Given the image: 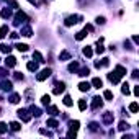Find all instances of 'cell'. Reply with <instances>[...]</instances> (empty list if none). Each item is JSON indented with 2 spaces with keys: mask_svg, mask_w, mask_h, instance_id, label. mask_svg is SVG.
<instances>
[{
  "mask_svg": "<svg viewBox=\"0 0 139 139\" xmlns=\"http://www.w3.org/2000/svg\"><path fill=\"white\" fill-rule=\"evenodd\" d=\"M10 101H11V103H18V101H20V95H18V93H13V95L10 96Z\"/></svg>",
  "mask_w": 139,
  "mask_h": 139,
  "instance_id": "obj_24",
  "label": "cell"
},
{
  "mask_svg": "<svg viewBox=\"0 0 139 139\" xmlns=\"http://www.w3.org/2000/svg\"><path fill=\"white\" fill-rule=\"evenodd\" d=\"M137 108H139V106H137V103L134 101V103H131V105H129V111H131V113H136V111H137Z\"/></svg>",
  "mask_w": 139,
  "mask_h": 139,
  "instance_id": "obj_36",
  "label": "cell"
},
{
  "mask_svg": "<svg viewBox=\"0 0 139 139\" xmlns=\"http://www.w3.org/2000/svg\"><path fill=\"white\" fill-rule=\"evenodd\" d=\"M103 121L105 123H111L113 121V113H105L103 114Z\"/></svg>",
  "mask_w": 139,
  "mask_h": 139,
  "instance_id": "obj_18",
  "label": "cell"
},
{
  "mask_svg": "<svg viewBox=\"0 0 139 139\" xmlns=\"http://www.w3.org/2000/svg\"><path fill=\"white\" fill-rule=\"evenodd\" d=\"M96 52H98V54H103L105 52V47L101 46V41H98V44H96Z\"/></svg>",
  "mask_w": 139,
  "mask_h": 139,
  "instance_id": "obj_32",
  "label": "cell"
},
{
  "mask_svg": "<svg viewBox=\"0 0 139 139\" xmlns=\"http://www.w3.org/2000/svg\"><path fill=\"white\" fill-rule=\"evenodd\" d=\"M15 78H16V80H21V78H23V75L20 74V72H15Z\"/></svg>",
  "mask_w": 139,
  "mask_h": 139,
  "instance_id": "obj_43",
  "label": "cell"
},
{
  "mask_svg": "<svg viewBox=\"0 0 139 139\" xmlns=\"http://www.w3.org/2000/svg\"><path fill=\"white\" fill-rule=\"evenodd\" d=\"M101 105H103L101 98H100V96H95V98H93V101H92V108H93V110H96V108H100Z\"/></svg>",
  "mask_w": 139,
  "mask_h": 139,
  "instance_id": "obj_8",
  "label": "cell"
},
{
  "mask_svg": "<svg viewBox=\"0 0 139 139\" xmlns=\"http://www.w3.org/2000/svg\"><path fill=\"white\" fill-rule=\"evenodd\" d=\"M33 59H36L38 62H44V61H43V56H41V52H38V51L33 52Z\"/></svg>",
  "mask_w": 139,
  "mask_h": 139,
  "instance_id": "obj_20",
  "label": "cell"
},
{
  "mask_svg": "<svg viewBox=\"0 0 139 139\" xmlns=\"http://www.w3.org/2000/svg\"><path fill=\"white\" fill-rule=\"evenodd\" d=\"M16 49L20 51V52H26L28 51V46L26 44H16Z\"/></svg>",
  "mask_w": 139,
  "mask_h": 139,
  "instance_id": "obj_27",
  "label": "cell"
},
{
  "mask_svg": "<svg viewBox=\"0 0 139 139\" xmlns=\"http://www.w3.org/2000/svg\"><path fill=\"white\" fill-rule=\"evenodd\" d=\"M88 72H90V70H88V69L85 67V69H82L80 72H78V75H82V77H85V75H88Z\"/></svg>",
  "mask_w": 139,
  "mask_h": 139,
  "instance_id": "obj_39",
  "label": "cell"
},
{
  "mask_svg": "<svg viewBox=\"0 0 139 139\" xmlns=\"http://www.w3.org/2000/svg\"><path fill=\"white\" fill-rule=\"evenodd\" d=\"M64 90H65V83H64V82H61V83H56V87H54L52 93H54V95H59V93H62Z\"/></svg>",
  "mask_w": 139,
  "mask_h": 139,
  "instance_id": "obj_6",
  "label": "cell"
},
{
  "mask_svg": "<svg viewBox=\"0 0 139 139\" xmlns=\"http://www.w3.org/2000/svg\"><path fill=\"white\" fill-rule=\"evenodd\" d=\"M10 38H11V39H16V38H18V33H11Z\"/></svg>",
  "mask_w": 139,
  "mask_h": 139,
  "instance_id": "obj_44",
  "label": "cell"
},
{
  "mask_svg": "<svg viewBox=\"0 0 139 139\" xmlns=\"http://www.w3.org/2000/svg\"><path fill=\"white\" fill-rule=\"evenodd\" d=\"M2 16H3V18H10V16H11L10 8H3V10H2Z\"/></svg>",
  "mask_w": 139,
  "mask_h": 139,
  "instance_id": "obj_25",
  "label": "cell"
},
{
  "mask_svg": "<svg viewBox=\"0 0 139 139\" xmlns=\"http://www.w3.org/2000/svg\"><path fill=\"white\" fill-rule=\"evenodd\" d=\"M47 126H51V128H57L59 123L56 121V119H47Z\"/></svg>",
  "mask_w": 139,
  "mask_h": 139,
  "instance_id": "obj_30",
  "label": "cell"
},
{
  "mask_svg": "<svg viewBox=\"0 0 139 139\" xmlns=\"http://www.w3.org/2000/svg\"><path fill=\"white\" fill-rule=\"evenodd\" d=\"M16 113H18V116H20L25 123H28L29 119H31V114H28V111H26V110H18Z\"/></svg>",
  "mask_w": 139,
  "mask_h": 139,
  "instance_id": "obj_5",
  "label": "cell"
},
{
  "mask_svg": "<svg viewBox=\"0 0 139 139\" xmlns=\"http://www.w3.org/2000/svg\"><path fill=\"white\" fill-rule=\"evenodd\" d=\"M8 74V70H5V69H0V78H3L5 75Z\"/></svg>",
  "mask_w": 139,
  "mask_h": 139,
  "instance_id": "obj_41",
  "label": "cell"
},
{
  "mask_svg": "<svg viewBox=\"0 0 139 139\" xmlns=\"http://www.w3.org/2000/svg\"><path fill=\"white\" fill-rule=\"evenodd\" d=\"M5 131H7V124H5V123H0V134H3Z\"/></svg>",
  "mask_w": 139,
  "mask_h": 139,
  "instance_id": "obj_40",
  "label": "cell"
},
{
  "mask_svg": "<svg viewBox=\"0 0 139 139\" xmlns=\"http://www.w3.org/2000/svg\"><path fill=\"white\" fill-rule=\"evenodd\" d=\"M78 124H80L78 121H70V123H69V126H70V131L67 132L69 137H75V132H77V129H78Z\"/></svg>",
  "mask_w": 139,
  "mask_h": 139,
  "instance_id": "obj_3",
  "label": "cell"
},
{
  "mask_svg": "<svg viewBox=\"0 0 139 139\" xmlns=\"http://www.w3.org/2000/svg\"><path fill=\"white\" fill-rule=\"evenodd\" d=\"M52 74V70L51 69H44V70H41L38 75H36V78H38V82H43V80H46L47 77H49Z\"/></svg>",
  "mask_w": 139,
  "mask_h": 139,
  "instance_id": "obj_2",
  "label": "cell"
},
{
  "mask_svg": "<svg viewBox=\"0 0 139 139\" xmlns=\"http://www.w3.org/2000/svg\"><path fill=\"white\" fill-rule=\"evenodd\" d=\"M78 90H80V92H88V90H90V83L88 82H80V83H78Z\"/></svg>",
  "mask_w": 139,
  "mask_h": 139,
  "instance_id": "obj_10",
  "label": "cell"
},
{
  "mask_svg": "<svg viewBox=\"0 0 139 139\" xmlns=\"http://www.w3.org/2000/svg\"><path fill=\"white\" fill-rule=\"evenodd\" d=\"M31 114H33V116H39L41 110H39V108H36V106H31Z\"/></svg>",
  "mask_w": 139,
  "mask_h": 139,
  "instance_id": "obj_29",
  "label": "cell"
},
{
  "mask_svg": "<svg viewBox=\"0 0 139 139\" xmlns=\"http://www.w3.org/2000/svg\"><path fill=\"white\" fill-rule=\"evenodd\" d=\"M5 64H7V67H15L16 65V59L13 56H7V59H5Z\"/></svg>",
  "mask_w": 139,
  "mask_h": 139,
  "instance_id": "obj_7",
  "label": "cell"
},
{
  "mask_svg": "<svg viewBox=\"0 0 139 139\" xmlns=\"http://www.w3.org/2000/svg\"><path fill=\"white\" fill-rule=\"evenodd\" d=\"M10 129L11 131H20L21 129V124L16 123V121H13V123H10Z\"/></svg>",
  "mask_w": 139,
  "mask_h": 139,
  "instance_id": "obj_16",
  "label": "cell"
},
{
  "mask_svg": "<svg viewBox=\"0 0 139 139\" xmlns=\"http://www.w3.org/2000/svg\"><path fill=\"white\" fill-rule=\"evenodd\" d=\"M121 92H123L124 95H129V85H128V83H123V87H121Z\"/></svg>",
  "mask_w": 139,
  "mask_h": 139,
  "instance_id": "obj_33",
  "label": "cell"
},
{
  "mask_svg": "<svg viewBox=\"0 0 139 139\" xmlns=\"http://www.w3.org/2000/svg\"><path fill=\"white\" fill-rule=\"evenodd\" d=\"M85 108H87V101H85V100H78V110L83 111Z\"/></svg>",
  "mask_w": 139,
  "mask_h": 139,
  "instance_id": "obj_23",
  "label": "cell"
},
{
  "mask_svg": "<svg viewBox=\"0 0 139 139\" xmlns=\"http://www.w3.org/2000/svg\"><path fill=\"white\" fill-rule=\"evenodd\" d=\"M78 20H82V16L72 15V16H69V18H65V23H64V25H65V26H72V25H75V23H78Z\"/></svg>",
  "mask_w": 139,
  "mask_h": 139,
  "instance_id": "obj_4",
  "label": "cell"
},
{
  "mask_svg": "<svg viewBox=\"0 0 139 139\" xmlns=\"http://www.w3.org/2000/svg\"><path fill=\"white\" fill-rule=\"evenodd\" d=\"M77 69H78V62H72V64L69 65V70H70V72H75Z\"/></svg>",
  "mask_w": 139,
  "mask_h": 139,
  "instance_id": "obj_35",
  "label": "cell"
},
{
  "mask_svg": "<svg viewBox=\"0 0 139 139\" xmlns=\"http://www.w3.org/2000/svg\"><path fill=\"white\" fill-rule=\"evenodd\" d=\"M96 23H98V25H103V23H105V18H103V16H98V18H96Z\"/></svg>",
  "mask_w": 139,
  "mask_h": 139,
  "instance_id": "obj_42",
  "label": "cell"
},
{
  "mask_svg": "<svg viewBox=\"0 0 139 139\" xmlns=\"http://www.w3.org/2000/svg\"><path fill=\"white\" fill-rule=\"evenodd\" d=\"M0 51H2V52H5V54H10L11 47H10V46H7V44H0Z\"/></svg>",
  "mask_w": 139,
  "mask_h": 139,
  "instance_id": "obj_21",
  "label": "cell"
},
{
  "mask_svg": "<svg viewBox=\"0 0 139 139\" xmlns=\"http://www.w3.org/2000/svg\"><path fill=\"white\" fill-rule=\"evenodd\" d=\"M92 85H93L95 88H100L101 85H103V82H101V78H98V77H95L93 80H92Z\"/></svg>",
  "mask_w": 139,
  "mask_h": 139,
  "instance_id": "obj_12",
  "label": "cell"
},
{
  "mask_svg": "<svg viewBox=\"0 0 139 139\" xmlns=\"http://www.w3.org/2000/svg\"><path fill=\"white\" fill-rule=\"evenodd\" d=\"M7 34H8V26L5 25V26H2V28H0V38H5Z\"/></svg>",
  "mask_w": 139,
  "mask_h": 139,
  "instance_id": "obj_19",
  "label": "cell"
},
{
  "mask_svg": "<svg viewBox=\"0 0 139 139\" xmlns=\"http://www.w3.org/2000/svg\"><path fill=\"white\" fill-rule=\"evenodd\" d=\"M41 101H43V105H49L51 103V96L49 95H44L43 98H41Z\"/></svg>",
  "mask_w": 139,
  "mask_h": 139,
  "instance_id": "obj_31",
  "label": "cell"
},
{
  "mask_svg": "<svg viewBox=\"0 0 139 139\" xmlns=\"http://www.w3.org/2000/svg\"><path fill=\"white\" fill-rule=\"evenodd\" d=\"M28 2H29V3H33V5H36V2H34V0H28Z\"/></svg>",
  "mask_w": 139,
  "mask_h": 139,
  "instance_id": "obj_46",
  "label": "cell"
},
{
  "mask_svg": "<svg viewBox=\"0 0 139 139\" xmlns=\"http://www.w3.org/2000/svg\"><path fill=\"white\" fill-rule=\"evenodd\" d=\"M25 21H28L26 13H23V11H16V15H15V25H21V23H25Z\"/></svg>",
  "mask_w": 139,
  "mask_h": 139,
  "instance_id": "obj_1",
  "label": "cell"
},
{
  "mask_svg": "<svg viewBox=\"0 0 139 139\" xmlns=\"http://www.w3.org/2000/svg\"><path fill=\"white\" fill-rule=\"evenodd\" d=\"M108 78H110L111 83H118V82H119V75L116 74V72H111V74H108Z\"/></svg>",
  "mask_w": 139,
  "mask_h": 139,
  "instance_id": "obj_9",
  "label": "cell"
},
{
  "mask_svg": "<svg viewBox=\"0 0 139 139\" xmlns=\"http://www.w3.org/2000/svg\"><path fill=\"white\" fill-rule=\"evenodd\" d=\"M21 34H23V36H31V28H29V26L23 28V29H21Z\"/></svg>",
  "mask_w": 139,
  "mask_h": 139,
  "instance_id": "obj_26",
  "label": "cell"
},
{
  "mask_svg": "<svg viewBox=\"0 0 139 139\" xmlns=\"http://www.w3.org/2000/svg\"><path fill=\"white\" fill-rule=\"evenodd\" d=\"M114 72L119 75V77H123V75H126V69L123 67V65H116V69H114Z\"/></svg>",
  "mask_w": 139,
  "mask_h": 139,
  "instance_id": "obj_11",
  "label": "cell"
},
{
  "mask_svg": "<svg viewBox=\"0 0 139 139\" xmlns=\"http://www.w3.org/2000/svg\"><path fill=\"white\" fill-rule=\"evenodd\" d=\"M85 36H87V29H82V31H78V33L75 34V39H77V41H82Z\"/></svg>",
  "mask_w": 139,
  "mask_h": 139,
  "instance_id": "obj_13",
  "label": "cell"
},
{
  "mask_svg": "<svg viewBox=\"0 0 139 139\" xmlns=\"http://www.w3.org/2000/svg\"><path fill=\"white\" fill-rule=\"evenodd\" d=\"M26 67H28V70H31V72H36V70H38V64H36V62H28V65H26Z\"/></svg>",
  "mask_w": 139,
  "mask_h": 139,
  "instance_id": "obj_17",
  "label": "cell"
},
{
  "mask_svg": "<svg viewBox=\"0 0 139 139\" xmlns=\"http://www.w3.org/2000/svg\"><path fill=\"white\" fill-rule=\"evenodd\" d=\"M134 95H139V87H134Z\"/></svg>",
  "mask_w": 139,
  "mask_h": 139,
  "instance_id": "obj_45",
  "label": "cell"
},
{
  "mask_svg": "<svg viewBox=\"0 0 139 139\" xmlns=\"http://www.w3.org/2000/svg\"><path fill=\"white\" fill-rule=\"evenodd\" d=\"M103 96H105L106 100H113V93L110 92V90H105V92H103Z\"/></svg>",
  "mask_w": 139,
  "mask_h": 139,
  "instance_id": "obj_34",
  "label": "cell"
},
{
  "mask_svg": "<svg viewBox=\"0 0 139 139\" xmlns=\"http://www.w3.org/2000/svg\"><path fill=\"white\" fill-rule=\"evenodd\" d=\"M128 128H129V124H128V123H124V121H121V123H119V129H121V131L128 129Z\"/></svg>",
  "mask_w": 139,
  "mask_h": 139,
  "instance_id": "obj_38",
  "label": "cell"
},
{
  "mask_svg": "<svg viewBox=\"0 0 139 139\" xmlns=\"http://www.w3.org/2000/svg\"><path fill=\"white\" fill-rule=\"evenodd\" d=\"M2 90H5V92H7V90H11V82L10 80H3L2 82Z\"/></svg>",
  "mask_w": 139,
  "mask_h": 139,
  "instance_id": "obj_15",
  "label": "cell"
},
{
  "mask_svg": "<svg viewBox=\"0 0 139 139\" xmlns=\"http://www.w3.org/2000/svg\"><path fill=\"white\" fill-rule=\"evenodd\" d=\"M83 56H87V57H92L93 56V51H92V47H90V46L83 47Z\"/></svg>",
  "mask_w": 139,
  "mask_h": 139,
  "instance_id": "obj_14",
  "label": "cell"
},
{
  "mask_svg": "<svg viewBox=\"0 0 139 139\" xmlns=\"http://www.w3.org/2000/svg\"><path fill=\"white\" fill-rule=\"evenodd\" d=\"M64 105H65V106H72V98H70L69 95L64 96Z\"/></svg>",
  "mask_w": 139,
  "mask_h": 139,
  "instance_id": "obj_28",
  "label": "cell"
},
{
  "mask_svg": "<svg viewBox=\"0 0 139 139\" xmlns=\"http://www.w3.org/2000/svg\"><path fill=\"white\" fill-rule=\"evenodd\" d=\"M59 59H61V61H65V59H70V54H69L67 51H62V52H61V56H59Z\"/></svg>",
  "mask_w": 139,
  "mask_h": 139,
  "instance_id": "obj_22",
  "label": "cell"
},
{
  "mask_svg": "<svg viewBox=\"0 0 139 139\" xmlns=\"http://www.w3.org/2000/svg\"><path fill=\"white\" fill-rule=\"evenodd\" d=\"M47 113H49V114H57V108L56 106H49V108H47Z\"/></svg>",
  "mask_w": 139,
  "mask_h": 139,
  "instance_id": "obj_37",
  "label": "cell"
}]
</instances>
